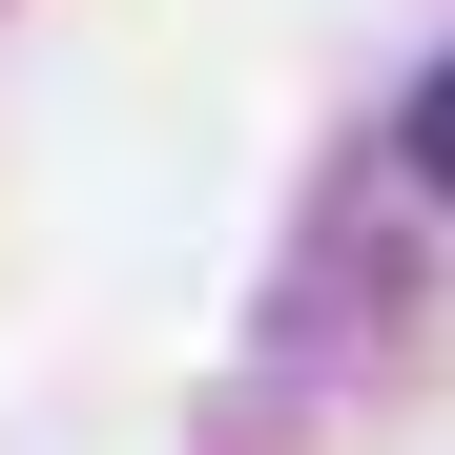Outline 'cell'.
<instances>
[{"mask_svg": "<svg viewBox=\"0 0 455 455\" xmlns=\"http://www.w3.org/2000/svg\"><path fill=\"white\" fill-rule=\"evenodd\" d=\"M414 166H435V187H455V84H435V104H414Z\"/></svg>", "mask_w": 455, "mask_h": 455, "instance_id": "cell-1", "label": "cell"}]
</instances>
